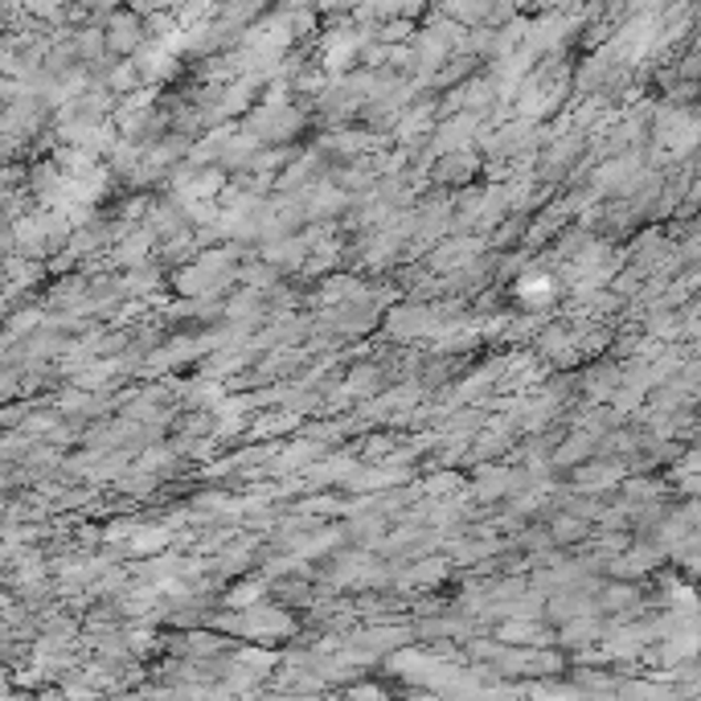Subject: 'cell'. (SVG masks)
<instances>
[{"instance_id": "1", "label": "cell", "mask_w": 701, "mask_h": 701, "mask_svg": "<svg viewBox=\"0 0 701 701\" xmlns=\"http://www.w3.org/2000/svg\"><path fill=\"white\" fill-rule=\"evenodd\" d=\"M521 291H525V300H545V291H550V287H545V279H538V284H525Z\"/></svg>"}]
</instances>
